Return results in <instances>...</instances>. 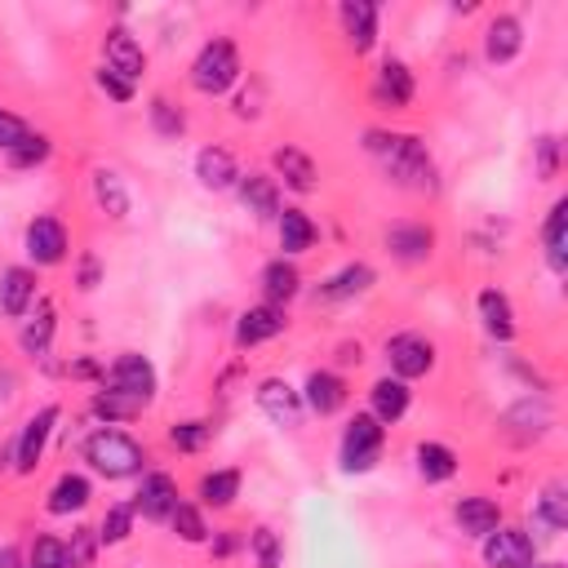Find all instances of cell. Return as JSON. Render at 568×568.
I'll use <instances>...</instances> for the list:
<instances>
[{
	"label": "cell",
	"mask_w": 568,
	"mask_h": 568,
	"mask_svg": "<svg viewBox=\"0 0 568 568\" xmlns=\"http://www.w3.org/2000/svg\"><path fill=\"white\" fill-rule=\"evenodd\" d=\"M365 147H369V156L382 165V174L396 187L417 191V196H426V191L439 187L435 160H431V152H426L422 138H413V134H378L374 130V134H365Z\"/></svg>",
	"instance_id": "1"
},
{
	"label": "cell",
	"mask_w": 568,
	"mask_h": 568,
	"mask_svg": "<svg viewBox=\"0 0 568 568\" xmlns=\"http://www.w3.org/2000/svg\"><path fill=\"white\" fill-rule=\"evenodd\" d=\"M85 463H89L98 476H107V480H130V476H143L147 453H143V444H138L134 435L102 426V431H93V435L85 439Z\"/></svg>",
	"instance_id": "2"
},
{
	"label": "cell",
	"mask_w": 568,
	"mask_h": 568,
	"mask_svg": "<svg viewBox=\"0 0 568 568\" xmlns=\"http://www.w3.org/2000/svg\"><path fill=\"white\" fill-rule=\"evenodd\" d=\"M236 80H241V54H236V45L226 41V36L209 41V45L196 54V63H191V85H196L200 93L218 98V93L232 89Z\"/></svg>",
	"instance_id": "3"
},
{
	"label": "cell",
	"mask_w": 568,
	"mask_h": 568,
	"mask_svg": "<svg viewBox=\"0 0 568 568\" xmlns=\"http://www.w3.org/2000/svg\"><path fill=\"white\" fill-rule=\"evenodd\" d=\"M382 439H387V426L374 413H356L343 431V471H352V476L374 471L382 458Z\"/></svg>",
	"instance_id": "4"
},
{
	"label": "cell",
	"mask_w": 568,
	"mask_h": 568,
	"mask_svg": "<svg viewBox=\"0 0 568 568\" xmlns=\"http://www.w3.org/2000/svg\"><path fill=\"white\" fill-rule=\"evenodd\" d=\"M102 387L116 391V396H125V400H134L138 409H147V404L156 400V369H152L147 356L125 352V356H116V365L102 374Z\"/></svg>",
	"instance_id": "5"
},
{
	"label": "cell",
	"mask_w": 568,
	"mask_h": 568,
	"mask_svg": "<svg viewBox=\"0 0 568 568\" xmlns=\"http://www.w3.org/2000/svg\"><path fill=\"white\" fill-rule=\"evenodd\" d=\"M533 559H537V542H533L524 528L498 524V528L485 537V564H489V568H528Z\"/></svg>",
	"instance_id": "6"
},
{
	"label": "cell",
	"mask_w": 568,
	"mask_h": 568,
	"mask_svg": "<svg viewBox=\"0 0 568 568\" xmlns=\"http://www.w3.org/2000/svg\"><path fill=\"white\" fill-rule=\"evenodd\" d=\"M23 245H27V258H32L36 267H58V263L67 258V226H63L54 213H41V218L27 222Z\"/></svg>",
	"instance_id": "7"
},
{
	"label": "cell",
	"mask_w": 568,
	"mask_h": 568,
	"mask_svg": "<svg viewBox=\"0 0 568 568\" xmlns=\"http://www.w3.org/2000/svg\"><path fill=\"white\" fill-rule=\"evenodd\" d=\"M54 422H58V404H45L41 413L27 417V426H23L19 444H14V471H19V476H32V471L41 467V453H45V444H49Z\"/></svg>",
	"instance_id": "8"
},
{
	"label": "cell",
	"mask_w": 568,
	"mask_h": 568,
	"mask_svg": "<svg viewBox=\"0 0 568 568\" xmlns=\"http://www.w3.org/2000/svg\"><path fill=\"white\" fill-rule=\"evenodd\" d=\"M387 360H391L396 378H400V382H409V378L431 374V365H435V347L426 343V337H417V333H400V337H391V343H387Z\"/></svg>",
	"instance_id": "9"
},
{
	"label": "cell",
	"mask_w": 568,
	"mask_h": 568,
	"mask_svg": "<svg viewBox=\"0 0 568 568\" xmlns=\"http://www.w3.org/2000/svg\"><path fill=\"white\" fill-rule=\"evenodd\" d=\"M102 67H111V71H116V76H125L130 85L147 71V54H143V45L125 32V27H111L107 32V41H102Z\"/></svg>",
	"instance_id": "10"
},
{
	"label": "cell",
	"mask_w": 568,
	"mask_h": 568,
	"mask_svg": "<svg viewBox=\"0 0 568 568\" xmlns=\"http://www.w3.org/2000/svg\"><path fill=\"white\" fill-rule=\"evenodd\" d=\"M285 328H289L285 307L263 302V307L241 311V320H236V343H241V347H258V343H271V337H280Z\"/></svg>",
	"instance_id": "11"
},
{
	"label": "cell",
	"mask_w": 568,
	"mask_h": 568,
	"mask_svg": "<svg viewBox=\"0 0 568 568\" xmlns=\"http://www.w3.org/2000/svg\"><path fill=\"white\" fill-rule=\"evenodd\" d=\"M258 404L276 426H302V391H293L285 378H267L258 387Z\"/></svg>",
	"instance_id": "12"
},
{
	"label": "cell",
	"mask_w": 568,
	"mask_h": 568,
	"mask_svg": "<svg viewBox=\"0 0 568 568\" xmlns=\"http://www.w3.org/2000/svg\"><path fill=\"white\" fill-rule=\"evenodd\" d=\"M178 506V480L165 476V471H147L143 485H138V498H134V511H143L147 520H169Z\"/></svg>",
	"instance_id": "13"
},
{
	"label": "cell",
	"mask_w": 568,
	"mask_h": 568,
	"mask_svg": "<svg viewBox=\"0 0 568 568\" xmlns=\"http://www.w3.org/2000/svg\"><path fill=\"white\" fill-rule=\"evenodd\" d=\"M387 249L400 263H426L435 249V232L426 222H396V226H387Z\"/></svg>",
	"instance_id": "14"
},
{
	"label": "cell",
	"mask_w": 568,
	"mask_h": 568,
	"mask_svg": "<svg viewBox=\"0 0 568 568\" xmlns=\"http://www.w3.org/2000/svg\"><path fill=\"white\" fill-rule=\"evenodd\" d=\"M337 19H343L347 45H352L356 54L374 49V41H378V5H374V0H343Z\"/></svg>",
	"instance_id": "15"
},
{
	"label": "cell",
	"mask_w": 568,
	"mask_h": 568,
	"mask_svg": "<svg viewBox=\"0 0 568 568\" xmlns=\"http://www.w3.org/2000/svg\"><path fill=\"white\" fill-rule=\"evenodd\" d=\"M302 404H307L311 413H320V417H333L337 409L347 404V382L337 378V374H328V369H315V374L307 378Z\"/></svg>",
	"instance_id": "16"
},
{
	"label": "cell",
	"mask_w": 568,
	"mask_h": 568,
	"mask_svg": "<svg viewBox=\"0 0 568 568\" xmlns=\"http://www.w3.org/2000/svg\"><path fill=\"white\" fill-rule=\"evenodd\" d=\"M520 49H524V27H520V19H515V14H498V19H489V32H485V58L502 67V63H511Z\"/></svg>",
	"instance_id": "17"
},
{
	"label": "cell",
	"mask_w": 568,
	"mask_h": 568,
	"mask_svg": "<svg viewBox=\"0 0 568 568\" xmlns=\"http://www.w3.org/2000/svg\"><path fill=\"white\" fill-rule=\"evenodd\" d=\"M374 98L382 102V107H391V111H400V107H409L413 102V71L400 63V58H387L382 67H378V80H374Z\"/></svg>",
	"instance_id": "18"
},
{
	"label": "cell",
	"mask_w": 568,
	"mask_h": 568,
	"mask_svg": "<svg viewBox=\"0 0 568 568\" xmlns=\"http://www.w3.org/2000/svg\"><path fill=\"white\" fill-rule=\"evenodd\" d=\"M36 302V271L27 267H10L5 276H0V311H5L10 320H23Z\"/></svg>",
	"instance_id": "19"
},
{
	"label": "cell",
	"mask_w": 568,
	"mask_h": 568,
	"mask_svg": "<svg viewBox=\"0 0 568 568\" xmlns=\"http://www.w3.org/2000/svg\"><path fill=\"white\" fill-rule=\"evenodd\" d=\"M542 245H546V263L550 271H568V200H555L542 226Z\"/></svg>",
	"instance_id": "20"
},
{
	"label": "cell",
	"mask_w": 568,
	"mask_h": 568,
	"mask_svg": "<svg viewBox=\"0 0 568 568\" xmlns=\"http://www.w3.org/2000/svg\"><path fill=\"white\" fill-rule=\"evenodd\" d=\"M369 404H374V417L382 426H396L404 413H409V382L400 378H378L374 391H369Z\"/></svg>",
	"instance_id": "21"
},
{
	"label": "cell",
	"mask_w": 568,
	"mask_h": 568,
	"mask_svg": "<svg viewBox=\"0 0 568 568\" xmlns=\"http://www.w3.org/2000/svg\"><path fill=\"white\" fill-rule=\"evenodd\" d=\"M533 520L546 537H559L568 528V489L564 485H546L537 498H533Z\"/></svg>",
	"instance_id": "22"
},
{
	"label": "cell",
	"mask_w": 568,
	"mask_h": 568,
	"mask_svg": "<svg viewBox=\"0 0 568 568\" xmlns=\"http://www.w3.org/2000/svg\"><path fill=\"white\" fill-rule=\"evenodd\" d=\"M453 520H458L463 533H471V537H489L502 524V506L493 498H463L453 506Z\"/></svg>",
	"instance_id": "23"
},
{
	"label": "cell",
	"mask_w": 568,
	"mask_h": 568,
	"mask_svg": "<svg viewBox=\"0 0 568 568\" xmlns=\"http://www.w3.org/2000/svg\"><path fill=\"white\" fill-rule=\"evenodd\" d=\"M196 178L209 187V191H226L241 174H236V156L226 152V147H204L196 156Z\"/></svg>",
	"instance_id": "24"
},
{
	"label": "cell",
	"mask_w": 568,
	"mask_h": 568,
	"mask_svg": "<svg viewBox=\"0 0 568 568\" xmlns=\"http://www.w3.org/2000/svg\"><path fill=\"white\" fill-rule=\"evenodd\" d=\"M413 458H417V476H422L426 485H444V480L458 476V453H453L448 444L426 439V444H417Z\"/></svg>",
	"instance_id": "25"
},
{
	"label": "cell",
	"mask_w": 568,
	"mask_h": 568,
	"mask_svg": "<svg viewBox=\"0 0 568 568\" xmlns=\"http://www.w3.org/2000/svg\"><path fill=\"white\" fill-rule=\"evenodd\" d=\"M241 204L254 218H280V187H276V178H267V174L241 178Z\"/></svg>",
	"instance_id": "26"
},
{
	"label": "cell",
	"mask_w": 568,
	"mask_h": 568,
	"mask_svg": "<svg viewBox=\"0 0 568 568\" xmlns=\"http://www.w3.org/2000/svg\"><path fill=\"white\" fill-rule=\"evenodd\" d=\"M258 285H263V298H267L271 307H285L289 298H298V289H302V276H298V267H293V263L276 258V263H267V267H263Z\"/></svg>",
	"instance_id": "27"
},
{
	"label": "cell",
	"mask_w": 568,
	"mask_h": 568,
	"mask_svg": "<svg viewBox=\"0 0 568 568\" xmlns=\"http://www.w3.org/2000/svg\"><path fill=\"white\" fill-rule=\"evenodd\" d=\"M276 226H280V249H285V254H307V249L320 241L315 222H311L302 209H280Z\"/></svg>",
	"instance_id": "28"
},
{
	"label": "cell",
	"mask_w": 568,
	"mask_h": 568,
	"mask_svg": "<svg viewBox=\"0 0 568 568\" xmlns=\"http://www.w3.org/2000/svg\"><path fill=\"white\" fill-rule=\"evenodd\" d=\"M480 320H485V328L498 337V343H511L515 337V311H511V298L502 289L480 293Z\"/></svg>",
	"instance_id": "29"
},
{
	"label": "cell",
	"mask_w": 568,
	"mask_h": 568,
	"mask_svg": "<svg viewBox=\"0 0 568 568\" xmlns=\"http://www.w3.org/2000/svg\"><path fill=\"white\" fill-rule=\"evenodd\" d=\"M271 165H276V174L285 178V187H293V191H315V160H311L307 152L280 147V152L271 156Z\"/></svg>",
	"instance_id": "30"
},
{
	"label": "cell",
	"mask_w": 568,
	"mask_h": 568,
	"mask_svg": "<svg viewBox=\"0 0 568 568\" xmlns=\"http://www.w3.org/2000/svg\"><path fill=\"white\" fill-rule=\"evenodd\" d=\"M89 498H93L89 480H85V476H76V471H67V476H58V485L49 489V515L85 511V506H89Z\"/></svg>",
	"instance_id": "31"
},
{
	"label": "cell",
	"mask_w": 568,
	"mask_h": 568,
	"mask_svg": "<svg viewBox=\"0 0 568 568\" xmlns=\"http://www.w3.org/2000/svg\"><path fill=\"white\" fill-rule=\"evenodd\" d=\"M241 498V471L236 467H222V471H209L204 480H200V502L204 506H213V511H222V506H232Z\"/></svg>",
	"instance_id": "32"
},
{
	"label": "cell",
	"mask_w": 568,
	"mask_h": 568,
	"mask_svg": "<svg viewBox=\"0 0 568 568\" xmlns=\"http://www.w3.org/2000/svg\"><path fill=\"white\" fill-rule=\"evenodd\" d=\"M369 285H374V267H365V263H352V267H343L337 276H328V280H324L320 298H328V302H343V298H356V293H365Z\"/></svg>",
	"instance_id": "33"
},
{
	"label": "cell",
	"mask_w": 568,
	"mask_h": 568,
	"mask_svg": "<svg viewBox=\"0 0 568 568\" xmlns=\"http://www.w3.org/2000/svg\"><path fill=\"white\" fill-rule=\"evenodd\" d=\"M54 343V302H41L36 315L23 324V352L27 356H45Z\"/></svg>",
	"instance_id": "34"
},
{
	"label": "cell",
	"mask_w": 568,
	"mask_h": 568,
	"mask_svg": "<svg viewBox=\"0 0 568 568\" xmlns=\"http://www.w3.org/2000/svg\"><path fill=\"white\" fill-rule=\"evenodd\" d=\"M93 196H98V204H102L111 218H125V213H130V191L121 187V178L111 174V169H98V174H93Z\"/></svg>",
	"instance_id": "35"
},
{
	"label": "cell",
	"mask_w": 568,
	"mask_h": 568,
	"mask_svg": "<svg viewBox=\"0 0 568 568\" xmlns=\"http://www.w3.org/2000/svg\"><path fill=\"white\" fill-rule=\"evenodd\" d=\"M249 555H254V568H280L285 564V542L276 528H254L249 533Z\"/></svg>",
	"instance_id": "36"
},
{
	"label": "cell",
	"mask_w": 568,
	"mask_h": 568,
	"mask_svg": "<svg viewBox=\"0 0 568 568\" xmlns=\"http://www.w3.org/2000/svg\"><path fill=\"white\" fill-rule=\"evenodd\" d=\"M98 533L93 528H76L71 542H63V568H93V555H98Z\"/></svg>",
	"instance_id": "37"
},
{
	"label": "cell",
	"mask_w": 568,
	"mask_h": 568,
	"mask_svg": "<svg viewBox=\"0 0 568 568\" xmlns=\"http://www.w3.org/2000/svg\"><path fill=\"white\" fill-rule=\"evenodd\" d=\"M134 533V506H111L107 515H102V524H98V542L102 546H116V542H125Z\"/></svg>",
	"instance_id": "38"
},
{
	"label": "cell",
	"mask_w": 568,
	"mask_h": 568,
	"mask_svg": "<svg viewBox=\"0 0 568 568\" xmlns=\"http://www.w3.org/2000/svg\"><path fill=\"white\" fill-rule=\"evenodd\" d=\"M49 152H54V143H49L45 134H27V138L10 152V165H14V169H36V165L49 160Z\"/></svg>",
	"instance_id": "39"
},
{
	"label": "cell",
	"mask_w": 568,
	"mask_h": 568,
	"mask_svg": "<svg viewBox=\"0 0 568 568\" xmlns=\"http://www.w3.org/2000/svg\"><path fill=\"white\" fill-rule=\"evenodd\" d=\"M152 125L160 138H178L187 130V116H182V107H174L169 98H152Z\"/></svg>",
	"instance_id": "40"
},
{
	"label": "cell",
	"mask_w": 568,
	"mask_h": 568,
	"mask_svg": "<svg viewBox=\"0 0 568 568\" xmlns=\"http://www.w3.org/2000/svg\"><path fill=\"white\" fill-rule=\"evenodd\" d=\"M169 520H174V533H178L182 542H204V537H209V528H204V515H200L191 502H178Z\"/></svg>",
	"instance_id": "41"
},
{
	"label": "cell",
	"mask_w": 568,
	"mask_h": 568,
	"mask_svg": "<svg viewBox=\"0 0 568 568\" xmlns=\"http://www.w3.org/2000/svg\"><path fill=\"white\" fill-rule=\"evenodd\" d=\"M93 413H98L102 422H125V417H134V413H138V404H134V400H125V396H116V391H107V387H102V391L93 396Z\"/></svg>",
	"instance_id": "42"
},
{
	"label": "cell",
	"mask_w": 568,
	"mask_h": 568,
	"mask_svg": "<svg viewBox=\"0 0 568 568\" xmlns=\"http://www.w3.org/2000/svg\"><path fill=\"white\" fill-rule=\"evenodd\" d=\"M209 435H213V426H209V422H178V426L169 431V444H174V448H182V453H196V448H204V444H209Z\"/></svg>",
	"instance_id": "43"
},
{
	"label": "cell",
	"mask_w": 568,
	"mask_h": 568,
	"mask_svg": "<svg viewBox=\"0 0 568 568\" xmlns=\"http://www.w3.org/2000/svg\"><path fill=\"white\" fill-rule=\"evenodd\" d=\"M27 568H63V542L58 537H36Z\"/></svg>",
	"instance_id": "44"
},
{
	"label": "cell",
	"mask_w": 568,
	"mask_h": 568,
	"mask_svg": "<svg viewBox=\"0 0 568 568\" xmlns=\"http://www.w3.org/2000/svg\"><path fill=\"white\" fill-rule=\"evenodd\" d=\"M27 134H32V130H27V125L14 116V111L0 107V152H14V147L27 138Z\"/></svg>",
	"instance_id": "45"
},
{
	"label": "cell",
	"mask_w": 568,
	"mask_h": 568,
	"mask_svg": "<svg viewBox=\"0 0 568 568\" xmlns=\"http://www.w3.org/2000/svg\"><path fill=\"white\" fill-rule=\"evenodd\" d=\"M98 89H102L107 98H116V102H130V98H134V85H130L125 76H116L111 67H98Z\"/></svg>",
	"instance_id": "46"
},
{
	"label": "cell",
	"mask_w": 568,
	"mask_h": 568,
	"mask_svg": "<svg viewBox=\"0 0 568 568\" xmlns=\"http://www.w3.org/2000/svg\"><path fill=\"white\" fill-rule=\"evenodd\" d=\"M537 152H542V174L550 178V174H555V152H559V143H555V138H542Z\"/></svg>",
	"instance_id": "47"
},
{
	"label": "cell",
	"mask_w": 568,
	"mask_h": 568,
	"mask_svg": "<svg viewBox=\"0 0 568 568\" xmlns=\"http://www.w3.org/2000/svg\"><path fill=\"white\" fill-rule=\"evenodd\" d=\"M80 289H98V258L80 263Z\"/></svg>",
	"instance_id": "48"
},
{
	"label": "cell",
	"mask_w": 568,
	"mask_h": 568,
	"mask_svg": "<svg viewBox=\"0 0 568 568\" xmlns=\"http://www.w3.org/2000/svg\"><path fill=\"white\" fill-rule=\"evenodd\" d=\"M102 369L93 365V360H80V365H71V378H98Z\"/></svg>",
	"instance_id": "49"
},
{
	"label": "cell",
	"mask_w": 568,
	"mask_h": 568,
	"mask_svg": "<svg viewBox=\"0 0 568 568\" xmlns=\"http://www.w3.org/2000/svg\"><path fill=\"white\" fill-rule=\"evenodd\" d=\"M0 568H19V550H14V546L0 550Z\"/></svg>",
	"instance_id": "50"
},
{
	"label": "cell",
	"mask_w": 568,
	"mask_h": 568,
	"mask_svg": "<svg viewBox=\"0 0 568 568\" xmlns=\"http://www.w3.org/2000/svg\"><path fill=\"white\" fill-rule=\"evenodd\" d=\"M528 568H564V564H528Z\"/></svg>",
	"instance_id": "51"
}]
</instances>
